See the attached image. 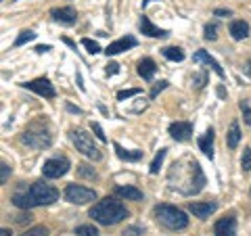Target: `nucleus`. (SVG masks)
<instances>
[{
    "label": "nucleus",
    "mask_w": 251,
    "mask_h": 236,
    "mask_svg": "<svg viewBox=\"0 0 251 236\" xmlns=\"http://www.w3.org/2000/svg\"><path fill=\"white\" fill-rule=\"evenodd\" d=\"M88 215L100 226H115V224H120L122 219L128 217V209H126V205L122 201L109 199L107 196V199L99 201L97 205L90 207Z\"/></svg>",
    "instance_id": "obj_1"
},
{
    "label": "nucleus",
    "mask_w": 251,
    "mask_h": 236,
    "mask_svg": "<svg viewBox=\"0 0 251 236\" xmlns=\"http://www.w3.org/2000/svg\"><path fill=\"white\" fill-rule=\"evenodd\" d=\"M153 215L157 219V224H161L163 228H168V230H184L188 226V217L182 209H178L174 205H157L153 209Z\"/></svg>",
    "instance_id": "obj_2"
},
{
    "label": "nucleus",
    "mask_w": 251,
    "mask_h": 236,
    "mask_svg": "<svg viewBox=\"0 0 251 236\" xmlns=\"http://www.w3.org/2000/svg\"><path fill=\"white\" fill-rule=\"evenodd\" d=\"M29 196L36 205H52L54 201H59V190L46 182H34L29 186Z\"/></svg>",
    "instance_id": "obj_3"
},
{
    "label": "nucleus",
    "mask_w": 251,
    "mask_h": 236,
    "mask_svg": "<svg viewBox=\"0 0 251 236\" xmlns=\"http://www.w3.org/2000/svg\"><path fill=\"white\" fill-rule=\"evenodd\" d=\"M72 138H74L75 148H77V151H80L84 157H88V159H92V161H99V159H100V151L97 148V144L92 142V136H90V134L77 130V132L72 134Z\"/></svg>",
    "instance_id": "obj_4"
},
{
    "label": "nucleus",
    "mask_w": 251,
    "mask_h": 236,
    "mask_svg": "<svg viewBox=\"0 0 251 236\" xmlns=\"http://www.w3.org/2000/svg\"><path fill=\"white\" fill-rule=\"evenodd\" d=\"M65 201L72 203V205H86L97 199V192L92 188H86V186H80V184H67L65 188Z\"/></svg>",
    "instance_id": "obj_5"
},
{
    "label": "nucleus",
    "mask_w": 251,
    "mask_h": 236,
    "mask_svg": "<svg viewBox=\"0 0 251 236\" xmlns=\"http://www.w3.org/2000/svg\"><path fill=\"white\" fill-rule=\"evenodd\" d=\"M69 167H72L69 159H65V157H52V159H49L42 165V174L49 180H57V178L65 176L69 171Z\"/></svg>",
    "instance_id": "obj_6"
},
{
    "label": "nucleus",
    "mask_w": 251,
    "mask_h": 236,
    "mask_svg": "<svg viewBox=\"0 0 251 236\" xmlns=\"http://www.w3.org/2000/svg\"><path fill=\"white\" fill-rule=\"evenodd\" d=\"M21 140L31 148H49L52 144V136L46 130H29L23 134Z\"/></svg>",
    "instance_id": "obj_7"
},
{
    "label": "nucleus",
    "mask_w": 251,
    "mask_h": 236,
    "mask_svg": "<svg viewBox=\"0 0 251 236\" xmlns=\"http://www.w3.org/2000/svg\"><path fill=\"white\" fill-rule=\"evenodd\" d=\"M23 88H27L31 92L40 94L44 98H54L57 96V90H54V86L46 80V77H38V80H31V82H25L23 84Z\"/></svg>",
    "instance_id": "obj_8"
},
{
    "label": "nucleus",
    "mask_w": 251,
    "mask_h": 236,
    "mask_svg": "<svg viewBox=\"0 0 251 236\" xmlns=\"http://www.w3.org/2000/svg\"><path fill=\"white\" fill-rule=\"evenodd\" d=\"M170 136L176 142H186L193 136V123L191 121H174L170 123Z\"/></svg>",
    "instance_id": "obj_9"
},
{
    "label": "nucleus",
    "mask_w": 251,
    "mask_h": 236,
    "mask_svg": "<svg viewBox=\"0 0 251 236\" xmlns=\"http://www.w3.org/2000/svg\"><path fill=\"white\" fill-rule=\"evenodd\" d=\"M50 17L54 21H59L61 25H74L77 21V11L74 6H59V9H52L50 11Z\"/></svg>",
    "instance_id": "obj_10"
},
{
    "label": "nucleus",
    "mask_w": 251,
    "mask_h": 236,
    "mask_svg": "<svg viewBox=\"0 0 251 236\" xmlns=\"http://www.w3.org/2000/svg\"><path fill=\"white\" fill-rule=\"evenodd\" d=\"M136 46V38H132V36H124L120 38V40H115L111 42L105 48V54L107 57H115V54H120V52H126V50H130V48H134Z\"/></svg>",
    "instance_id": "obj_11"
},
{
    "label": "nucleus",
    "mask_w": 251,
    "mask_h": 236,
    "mask_svg": "<svg viewBox=\"0 0 251 236\" xmlns=\"http://www.w3.org/2000/svg\"><path fill=\"white\" fill-rule=\"evenodd\" d=\"M203 186H205V176H203V171H201V165L193 159V163H191V188H188V194L201 192Z\"/></svg>",
    "instance_id": "obj_12"
},
{
    "label": "nucleus",
    "mask_w": 251,
    "mask_h": 236,
    "mask_svg": "<svg viewBox=\"0 0 251 236\" xmlns=\"http://www.w3.org/2000/svg\"><path fill=\"white\" fill-rule=\"evenodd\" d=\"M214 234L216 236H237V219L232 215L218 219L214 226Z\"/></svg>",
    "instance_id": "obj_13"
},
{
    "label": "nucleus",
    "mask_w": 251,
    "mask_h": 236,
    "mask_svg": "<svg viewBox=\"0 0 251 236\" xmlns=\"http://www.w3.org/2000/svg\"><path fill=\"white\" fill-rule=\"evenodd\" d=\"M193 61H195V63H205V65H207V67H209L211 71H214L218 77H222V80H224V69L220 67V63H218L214 57H211L209 52H205V50H199V52H195Z\"/></svg>",
    "instance_id": "obj_14"
},
{
    "label": "nucleus",
    "mask_w": 251,
    "mask_h": 236,
    "mask_svg": "<svg viewBox=\"0 0 251 236\" xmlns=\"http://www.w3.org/2000/svg\"><path fill=\"white\" fill-rule=\"evenodd\" d=\"M140 31H143L145 36H149V38H168L170 36L168 29H161V27L153 25V21L149 17H145V15L140 17Z\"/></svg>",
    "instance_id": "obj_15"
},
{
    "label": "nucleus",
    "mask_w": 251,
    "mask_h": 236,
    "mask_svg": "<svg viewBox=\"0 0 251 236\" xmlns=\"http://www.w3.org/2000/svg\"><path fill=\"white\" fill-rule=\"evenodd\" d=\"M216 209H218V205L214 201L211 203L209 201L207 203H191V205H188V211H191L195 217H199V219H207Z\"/></svg>",
    "instance_id": "obj_16"
},
{
    "label": "nucleus",
    "mask_w": 251,
    "mask_h": 236,
    "mask_svg": "<svg viewBox=\"0 0 251 236\" xmlns=\"http://www.w3.org/2000/svg\"><path fill=\"white\" fill-rule=\"evenodd\" d=\"M214 138H216V134H214V128H207V132L203 134V136L199 138V151H203V155L209 157V159H214Z\"/></svg>",
    "instance_id": "obj_17"
},
{
    "label": "nucleus",
    "mask_w": 251,
    "mask_h": 236,
    "mask_svg": "<svg viewBox=\"0 0 251 236\" xmlns=\"http://www.w3.org/2000/svg\"><path fill=\"white\" fill-rule=\"evenodd\" d=\"M228 31H230L232 40H245V38L249 36V25H247V21L237 19L228 25Z\"/></svg>",
    "instance_id": "obj_18"
},
{
    "label": "nucleus",
    "mask_w": 251,
    "mask_h": 236,
    "mask_svg": "<svg viewBox=\"0 0 251 236\" xmlns=\"http://www.w3.org/2000/svg\"><path fill=\"white\" fill-rule=\"evenodd\" d=\"M155 73H157V65H155L153 59H143V61L138 63V75L143 77V80L151 82Z\"/></svg>",
    "instance_id": "obj_19"
},
{
    "label": "nucleus",
    "mask_w": 251,
    "mask_h": 236,
    "mask_svg": "<svg viewBox=\"0 0 251 236\" xmlns=\"http://www.w3.org/2000/svg\"><path fill=\"white\" fill-rule=\"evenodd\" d=\"M115 194L122 196V199H128V201H143V192L134 186H115Z\"/></svg>",
    "instance_id": "obj_20"
},
{
    "label": "nucleus",
    "mask_w": 251,
    "mask_h": 236,
    "mask_svg": "<svg viewBox=\"0 0 251 236\" xmlns=\"http://www.w3.org/2000/svg\"><path fill=\"white\" fill-rule=\"evenodd\" d=\"M113 148L122 161H138V159H143V155H145L143 151H126V148L117 142H113Z\"/></svg>",
    "instance_id": "obj_21"
},
{
    "label": "nucleus",
    "mask_w": 251,
    "mask_h": 236,
    "mask_svg": "<svg viewBox=\"0 0 251 236\" xmlns=\"http://www.w3.org/2000/svg\"><path fill=\"white\" fill-rule=\"evenodd\" d=\"M13 203H15V207H19V209H31V207H36V203L31 201L29 192H27V194L15 192V194H13Z\"/></svg>",
    "instance_id": "obj_22"
},
{
    "label": "nucleus",
    "mask_w": 251,
    "mask_h": 236,
    "mask_svg": "<svg viewBox=\"0 0 251 236\" xmlns=\"http://www.w3.org/2000/svg\"><path fill=\"white\" fill-rule=\"evenodd\" d=\"M239 140H241L239 123H237V121H232L228 134H226V142H228V148H237V146H239Z\"/></svg>",
    "instance_id": "obj_23"
},
{
    "label": "nucleus",
    "mask_w": 251,
    "mask_h": 236,
    "mask_svg": "<svg viewBox=\"0 0 251 236\" xmlns=\"http://www.w3.org/2000/svg\"><path fill=\"white\" fill-rule=\"evenodd\" d=\"M161 54L166 57L168 61H184V52L180 50V48H176V46H166V48L161 50Z\"/></svg>",
    "instance_id": "obj_24"
},
{
    "label": "nucleus",
    "mask_w": 251,
    "mask_h": 236,
    "mask_svg": "<svg viewBox=\"0 0 251 236\" xmlns=\"http://www.w3.org/2000/svg\"><path fill=\"white\" fill-rule=\"evenodd\" d=\"M163 159H166V148H159V153L155 155V159H153V163H151V167H149V174H159V167H161V163H163Z\"/></svg>",
    "instance_id": "obj_25"
},
{
    "label": "nucleus",
    "mask_w": 251,
    "mask_h": 236,
    "mask_svg": "<svg viewBox=\"0 0 251 236\" xmlns=\"http://www.w3.org/2000/svg\"><path fill=\"white\" fill-rule=\"evenodd\" d=\"M31 40H36V34L31 29H25V31H21V34L17 36V40L13 42V46H23V44H27Z\"/></svg>",
    "instance_id": "obj_26"
},
{
    "label": "nucleus",
    "mask_w": 251,
    "mask_h": 236,
    "mask_svg": "<svg viewBox=\"0 0 251 236\" xmlns=\"http://www.w3.org/2000/svg\"><path fill=\"white\" fill-rule=\"evenodd\" d=\"M75 234H80V236H99V230L94 226H90V224H84V226L75 228Z\"/></svg>",
    "instance_id": "obj_27"
},
{
    "label": "nucleus",
    "mask_w": 251,
    "mask_h": 236,
    "mask_svg": "<svg viewBox=\"0 0 251 236\" xmlns=\"http://www.w3.org/2000/svg\"><path fill=\"white\" fill-rule=\"evenodd\" d=\"M82 46H84V48L88 50L90 54H99V52H100V46H99V42L90 40V38H84V40H82Z\"/></svg>",
    "instance_id": "obj_28"
},
{
    "label": "nucleus",
    "mask_w": 251,
    "mask_h": 236,
    "mask_svg": "<svg viewBox=\"0 0 251 236\" xmlns=\"http://www.w3.org/2000/svg\"><path fill=\"white\" fill-rule=\"evenodd\" d=\"M241 113H243V119H245V123L247 125H251V107H249V103L247 100H241Z\"/></svg>",
    "instance_id": "obj_29"
},
{
    "label": "nucleus",
    "mask_w": 251,
    "mask_h": 236,
    "mask_svg": "<svg viewBox=\"0 0 251 236\" xmlns=\"http://www.w3.org/2000/svg\"><path fill=\"white\" fill-rule=\"evenodd\" d=\"M77 174H80L82 178H97V171H94L90 165H80V167H77Z\"/></svg>",
    "instance_id": "obj_30"
},
{
    "label": "nucleus",
    "mask_w": 251,
    "mask_h": 236,
    "mask_svg": "<svg viewBox=\"0 0 251 236\" xmlns=\"http://www.w3.org/2000/svg\"><path fill=\"white\" fill-rule=\"evenodd\" d=\"M241 167H243V171H249L251 169V148H245V151H243Z\"/></svg>",
    "instance_id": "obj_31"
},
{
    "label": "nucleus",
    "mask_w": 251,
    "mask_h": 236,
    "mask_svg": "<svg viewBox=\"0 0 251 236\" xmlns=\"http://www.w3.org/2000/svg\"><path fill=\"white\" fill-rule=\"evenodd\" d=\"M136 94H140V88H132V90H120V92H117V100L132 98V96H136Z\"/></svg>",
    "instance_id": "obj_32"
},
{
    "label": "nucleus",
    "mask_w": 251,
    "mask_h": 236,
    "mask_svg": "<svg viewBox=\"0 0 251 236\" xmlns=\"http://www.w3.org/2000/svg\"><path fill=\"white\" fill-rule=\"evenodd\" d=\"M92 125V132H94V136H97L100 142H107V136H105V132H103V128H100V123H97V121H92L90 123Z\"/></svg>",
    "instance_id": "obj_33"
},
{
    "label": "nucleus",
    "mask_w": 251,
    "mask_h": 236,
    "mask_svg": "<svg viewBox=\"0 0 251 236\" xmlns=\"http://www.w3.org/2000/svg\"><path fill=\"white\" fill-rule=\"evenodd\" d=\"M218 27H216V23H207L205 25V40H216L218 38Z\"/></svg>",
    "instance_id": "obj_34"
},
{
    "label": "nucleus",
    "mask_w": 251,
    "mask_h": 236,
    "mask_svg": "<svg viewBox=\"0 0 251 236\" xmlns=\"http://www.w3.org/2000/svg\"><path fill=\"white\" fill-rule=\"evenodd\" d=\"M168 84H170V82H166V80L157 82V84L153 86V90H151V98H157V94H159L161 90H166V88H168Z\"/></svg>",
    "instance_id": "obj_35"
},
{
    "label": "nucleus",
    "mask_w": 251,
    "mask_h": 236,
    "mask_svg": "<svg viewBox=\"0 0 251 236\" xmlns=\"http://www.w3.org/2000/svg\"><path fill=\"white\" fill-rule=\"evenodd\" d=\"M143 232H145V228H140V226H130V228H126L122 234H124V236H138V234H143Z\"/></svg>",
    "instance_id": "obj_36"
},
{
    "label": "nucleus",
    "mask_w": 251,
    "mask_h": 236,
    "mask_svg": "<svg viewBox=\"0 0 251 236\" xmlns=\"http://www.w3.org/2000/svg\"><path fill=\"white\" fill-rule=\"evenodd\" d=\"M0 171H2V176H0V184H6V180H9V176H11V167L2 161V165H0Z\"/></svg>",
    "instance_id": "obj_37"
},
{
    "label": "nucleus",
    "mask_w": 251,
    "mask_h": 236,
    "mask_svg": "<svg viewBox=\"0 0 251 236\" xmlns=\"http://www.w3.org/2000/svg\"><path fill=\"white\" fill-rule=\"evenodd\" d=\"M193 84H197V88H203L205 86V73H199L193 77Z\"/></svg>",
    "instance_id": "obj_38"
},
{
    "label": "nucleus",
    "mask_w": 251,
    "mask_h": 236,
    "mask_svg": "<svg viewBox=\"0 0 251 236\" xmlns=\"http://www.w3.org/2000/svg\"><path fill=\"white\" fill-rule=\"evenodd\" d=\"M117 71H120V65H117V63H109L107 65V75H115Z\"/></svg>",
    "instance_id": "obj_39"
},
{
    "label": "nucleus",
    "mask_w": 251,
    "mask_h": 236,
    "mask_svg": "<svg viewBox=\"0 0 251 236\" xmlns=\"http://www.w3.org/2000/svg\"><path fill=\"white\" fill-rule=\"evenodd\" d=\"M216 15H218V17H230L232 11H228V9H216Z\"/></svg>",
    "instance_id": "obj_40"
},
{
    "label": "nucleus",
    "mask_w": 251,
    "mask_h": 236,
    "mask_svg": "<svg viewBox=\"0 0 251 236\" xmlns=\"http://www.w3.org/2000/svg\"><path fill=\"white\" fill-rule=\"evenodd\" d=\"M49 50H50V46H49V44H40V46H36V52H38V54L49 52Z\"/></svg>",
    "instance_id": "obj_41"
},
{
    "label": "nucleus",
    "mask_w": 251,
    "mask_h": 236,
    "mask_svg": "<svg viewBox=\"0 0 251 236\" xmlns=\"http://www.w3.org/2000/svg\"><path fill=\"white\" fill-rule=\"evenodd\" d=\"M67 111H72V113H77V115H80V113H82V109H80V107H74V105H67Z\"/></svg>",
    "instance_id": "obj_42"
},
{
    "label": "nucleus",
    "mask_w": 251,
    "mask_h": 236,
    "mask_svg": "<svg viewBox=\"0 0 251 236\" xmlns=\"http://www.w3.org/2000/svg\"><path fill=\"white\" fill-rule=\"evenodd\" d=\"M218 96L220 98H226V88H224V86H218Z\"/></svg>",
    "instance_id": "obj_43"
},
{
    "label": "nucleus",
    "mask_w": 251,
    "mask_h": 236,
    "mask_svg": "<svg viewBox=\"0 0 251 236\" xmlns=\"http://www.w3.org/2000/svg\"><path fill=\"white\" fill-rule=\"evenodd\" d=\"M245 73H247V75L251 77V59L247 61V65H245Z\"/></svg>",
    "instance_id": "obj_44"
},
{
    "label": "nucleus",
    "mask_w": 251,
    "mask_h": 236,
    "mask_svg": "<svg viewBox=\"0 0 251 236\" xmlns=\"http://www.w3.org/2000/svg\"><path fill=\"white\" fill-rule=\"evenodd\" d=\"M0 236H11V232L6 230V228H2V230H0Z\"/></svg>",
    "instance_id": "obj_45"
},
{
    "label": "nucleus",
    "mask_w": 251,
    "mask_h": 236,
    "mask_svg": "<svg viewBox=\"0 0 251 236\" xmlns=\"http://www.w3.org/2000/svg\"><path fill=\"white\" fill-rule=\"evenodd\" d=\"M149 2H153V0H143V6H147Z\"/></svg>",
    "instance_id": "obj_46"
},
{
    "label": "nucleus",
    "mask_w": 251,
    "mask_h": 236,
    "mask_svg": "<svg viewBox=\"0 0 251 236\" xmlns=\"http://www.w3.org/2000/svg\"><path fill=\"white\" fill-rule=\"evenodd\" d=\"M36 234H38V230H36V232H31V236H36Z\"/></svg>",
    "instance_id": "obj_47"
}]
</instances>
